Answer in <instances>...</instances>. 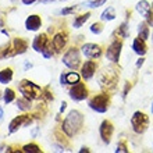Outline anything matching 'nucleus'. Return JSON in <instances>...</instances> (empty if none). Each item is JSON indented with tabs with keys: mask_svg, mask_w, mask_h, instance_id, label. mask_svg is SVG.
Returning <instances> with one entry per match:
<instances>
[{
	"mask_svg": "<svg viewBox=\"0 0 153 153\" xmlns=\"http://www.w3.org/2000/svg\"><path fill=\"white\" fill-rule=\"evenodd\" d=\"M82 124H84V116L78 110H73L64 118L63 124H61V129L64 131V134L67 137L73 138L74 135H76L81 131Z\"/></svg>",
	"mask_w": 153,
	"mask_h": 153,
	"instance_id": "f257e3e1",
	"label": "nucleus"
},
{
	"mask_svg": "<svg viewBox=\"0 0 153 153\" xmlns=\"http://www.w3.org/2000/svg\"><path fill=\"white\" fill-rule=\"evenodd\" d=\"M18 91L21 92V95L25 97H28L31 100H38L40 97H43V89L40 88L39 85H36L35 82L29 79H22L18 84Z\"/></svg>",
	"mask_w": 153,
	"mask_h": 153,
	"instance_id": "f03ea898",
	"label": "nucleus"
},
{
	"mask_svg": "<svg viewBox=\"0 0 153 153\" xmlns=\"http://www.w3.org/2000/svg\"><path fill=\"white\" fill-rule=\"evenodd\" d=\"M109 102L110 97L107 93H100V95H96L93 96L91 100H89V107L97 113H106L107 109H109Z\"/></svg>",
	"mask_w": 153,
	"mask_h": 153,
	"instance_id": "7ed1b4c3",
	"label": "nucleus"
},
{
	"mask_svg": "<svg viewBox=\"0 0 153 153\" xmlns=\"http://www.w3.org/2000/svg\"><path fill=\"white\" fill-rule=\"evenodd\" d=\"M131 125L137 134H143L149 127V117L145 113L137 111V113H134L132 118H131Z\"/></svg>",
	"mask_w": 153,
	"mask_h": 153,
	"instance_id": "20e7f679",
	"label": "nucleus"
},
{
	"mask_svg": "<svg viewBox=\"0 0 153 153\" xmlns=\"http://www.w3.org/2000/svg\"><path fill=\"white\" fill-rule=\"evenodd\" d=\"M63 63H64L68 68L71 70H76L81 64V57H79V50L76 48H71L68 49L65 54L63 56Z\"/></svg>",
	"mask_w": 153,
	"mask_h": 153,
	"instance_id": "39448f33",
	"label": "nucleus"
},
{
	"mask_svg": "<svg viewBox=\"0 0 153 153\" xmlns=\"http://www.w3.org/2000/svg\"><path fill=\"white\" fill-rule=\"evenodd\" d=\"M32 120H33V117L31 116V114H21V116L13 118V120L10 121V125H8V132L10 134L17 132L20 128L27 127V125L31 124Z\"/></svg>",
	"mask_w": 153,
	"mask_h": 153,
	"instance_id": "423d86ee",
	"label": "nucleus"
},
{
	"mask_svg": "<svg viewBox=\"0 0 153 153\" xmlns=\"http://www.w3.org/2000/svg\"><path fill=\"white\" fill-rule=\"evenodd\" d=\"M117 79H118V74L114 68H109V70H105L100 75V86L102 88H113L116 86L117 84Z\"/></svg>",
	"mask_w": 153,
	"mask_h": 153,
	"instance_id": "0eeeda50",
	"label": "nucleus"
},
{
	"mask_svg": "<svg viewBox=\"0 0 153 153\" xmlns=\"http://www.w3.org/2000/svg\"><path fill=\"white\" fill-rule=\"evenodd\" d=\"M70 97L76 102L85 100L88 97V88H86V85L84 82H76L75 85H73V88L70 89Z\"/></svg>",
	"mask_w": 153,
	"mask_h": 153,
	"instance_id": "6e6552de",
	"label": "nucleus"
},
{
	"mask_svg": "<svg viewBox=\"0 0 153 153\" xmlns=\"http://www.w3.org/2000/svg\"><path fill=\"white\" fill-rule=\"evenodd\" d=\"M121 48H123V42L118 39L113 40L110 46L107 48V52H106V57L109 59L111 63H118L120 60V54H121Z\"/></svg>",
	"mask_w": 153,
	"mask_h": 153,
	"instance_id": "1a4fd4ad",
	"label": "nucleus"
},
{
	"mask_svg": "<svg viewBox=\"0 0 153 153\" xmlns=\"http://www.w3.org/2000/svg\"><path fill=\"white\" fill-rule=\"evenodd\" d=\"M99 132H100L102 141L109 145L110 141H111V137H113V132H114V127L111 124V121H109V120L103 121L100 124V127H99Z\"/></svg>",
	"mask_w": 153,
	"mask_h": 153,
	"instance_id": "9d476101",
	"label": "nucleus"
},
{
	"mask_svg": "<svg viewBox=\"0 0 153 153\" xmlns=\"http://www.w3.org/2000/svg\"><path fill=\"white\" fill-rule=\"evenodd\" d=\"M67 40H68V33L67 32H59L54 35L52 40V46H53V50L54 53H60L64 46L67 45Z\"/></svg>",
	"mask_w": 153,
	"mask_h": 153,
	"instance_id": "9b49d317",
	"label": "nucleus"
},
{
	"mask_svg": "<svg viewBox=\"0 0 153 153\" xmlns=\"http://www.w3.org/2000/svg\"><path fill=\"white\" fill-rule=\"evenodd\" d=\"M82 53L88 59H99L102 56V48L95 43H85L82 46Z\"/></svg>",
	"mask_w": 153,
	"mask_h": 153,
	"instance_id": "f8f14e48",
	"label": "nucleus"
},
{
	"mask_svg": "<svg viewBox=\"0 0 153 153\" xmlns=\"http://www.w3.org/2000/svg\"><path fill=\"white\" fill-rule=\"evenodd\" d=\"M50 43H52V42L49 40L48 35H46V33H40V35L35 36V39H33V42H32V48H33V50H35V52L43 53L45 49L48 48Z\"/></svg>",
	"mask_w": 153,
	"mask_h": 153,
	"instance_id": "ddd939ff",
	"label": "nucleus"
},
{
	"mask_svg": "<svg viewBox=\"0 0 153 153\" xmlns=\"http://www.w3.org/2000/svg\"><path fill=\"white\" fill-rule=\"evenodd\" d=\"M95 71H96V63L95 61H85L81 67V75L84 79H91L95 75Z\"/></svg>",
	"mask_w": 153,
	"mask_h": 153,
	"instance_id": "4468645a",
	"label": "nucleus"
},
{
	"mask_svg": "<svg viewBox=\"0 0 153 153\" xmlns=\"http://www.w3.org/2000/svg\"><path fill=\"white\" fill-rule=\"evenodd\" d=\"M40 27H42V18L36 14H32L25 20V28L28 31H38Z\"/></svg>",
	"mask_w": 153,
	"mask_h": 153,
	"instance_id": "2eb2a0df",
	"label": "nucleus"
},
{
	"mask_svg": "<svg viewBox=\"0 0 153 153\" xmlns=\"http://www.w3.org/2000/svg\"><path fill=\"white\" fill-rule=\"evenodd\" d=\"M28 49V42L22 38H16L13 40V50H14V54H22V53L27 52Z\"/></svg>",
	"mask_w": 153,
	"mask_h": 153,
	"instance_id": "dca6fc26",
	"label": "nucleus"
},
{
	"mask_svg": "<svg viewBox=\"0 0 153 153\" xmlns=\"http://www.w3.org/2000/svg\"><path fill=\"white\" fill-rule=\"evenodd\" d=\"M60 82L61 85H75L76 82H79V74L74 73H67V74H61L60 75Z\"/></svg>",
	"mask_w": 153,
	"mask_h": 153,
	"instance_id": "f3484780",
	"label": "nucleus"
},
{
	"mask_svg": "<svg viewBox=\"0 0 153 153\" xmlns=\"http://www.w3.org/2000/svg\"><path fill=\"white\" fill-rule=\"evenodd\" d=\"M132 49H134V52L137 53V54H139V56H143V54L146 53V50H148L145 40L141 39V38H137V39L134 40Z\"/></svg>",
	"mask_w": 153,
	"mask_h": 153,
	"instance_id": "a211bd4d",
	"label": "nucleus"
},
{
	"mask_svg": "<svg viewBox=\"0 0 153 153\" xmlns=\"http://www.w3.org/2000/svg\"><path fill=\"white\" fill-rule=\"evenodd\" d=\"M137 11L141 13L142 16L146 18V17H148V14L152 11V8H150V4L148 3L146 0H141V1L137 4Z\"/></svg>",
	"mask_w": 153,
	"mask_h": 153,
	"instance_id": "6ab92c4d",
	"label": "nucleus"
},
{
	"mask_svg": "<svg viewBox=\"0 0 153 153\" xmlns=\"http://www.w3.org/2000/svg\"><path fill=\"white\" fill-rule=\"evenodd\" d=\"M138 38L146 40L149 38V24L148 22H141L138 25Z\"/></svg>",
	"mask_w": 153,
	"mask_h": 153,
	"instance_id": "aec40b11",
	"label": "nucleus"
},
{
	"mask_svg": "<svg viewBox=\"0 0 153 153\" xmlns=\"http://www.w3.org/2000/svg\"><path fill=\"white\" fill-rule=\"evenodd\" d=\"M11 79H13V70L10 67L0 71V84H8V82H11Z\"/></svg>",
	"mask_w": 153,
	"mask_h": 153,
	"instance_id": "412c9836",
	"label": "nucleus"
},
{
	"mask_svg": "<svg viewBox=\"0 0 153 153\" xmlns=\"http://www.w3.org/2000/svg\"><path fill=\"white\" fill-rule=\"evenodd\" d=\"M31 102H32L31 99L22 96V97H20V99L17 100V107H18L20 110H22V111H27V110H29L31 107H32Z\"/></svg>",
	"mask_w": 153,
	"mask_h": 153,
	"instance_id": "4be33fe9",
	"label": "nucleus"
},
{
	"mask_svg": "<svg viewBox=\"0 0 153 153\" xmlns=\"http://www.w3.org/2000/svg\"><path fill=\"white\" fill-rule=\"evenodd\" d=\"M89 17H91V13H85L82 16H78L75 20H74V28H81V27L89 20Z\"/></svg>",
	"mask_w": 153,
	"mask_h": 153,
	"instance_id": "5701e85b",
	"label": "nucleus"
},
{
	"mask_svg": "<svg viewBox=\"0 0 153 153\" xmlns=\"http://www.w3.org/2000/svg\"><path fill=\"white\" fill-rule=\"evenodd\" d=\"M22 152L25 153H42L40 146H38L36 143H28V145L22 146Z\"/></svg>",
	"mask_w": 153,
	"mask_h": 153,
	"instance_id": "b1692460",
	"label": "nucleus"
},
{
	"mask_svg": "<svg viewBox=\"0 0 153 153\" xmlns=\"http://www.w3.org/2000/svg\"><path fill=\"white\" fill-rule=\"evenodd\" d=\"M102 20L105 21H111L116 18V11H114L113 7H107V10H105V11L102 13Z\"/></svg>",
	"mask_w": 153,
	"mask_h": 153,
	"instance_id": "393cba45",
	"label": "nucleus"
},
{
	"mask_svg": "<svg viewBox=\"0 0 153 153\" xmlns=\"http://www.w3.org/2000/svg\"><path fill=\"white\" fill-rule=\"evenodd\" d=\"M3 99L6 103H11L14 99H16V92L13 91V89L7 88L6 91H4V95H3Z\"/></svg>",
	"mask_w": 153,
	"mask_h": 153,
	"instance_id": "a878e982",
	"label": "nucleus"
},
{
	"mask_svg": "<svg viewBox=\"0 0 153 153\" xmlns=\"http://www.w3.org/2000/svg\"><path fill=\"white\" fill-rule=\"evenodd\" d=\"M91 31H92L93 33H97V35H99V33L103 31V25H102L100 22H95V24L91 25Z\"/></svg>",
	"mask_w": 153,
	"mask_h": 153,
	"instance_id": "bb28decb",
	"label": "nucleus"
},
{
	"mask_svg": "<svg viewBox=\"0 0 153 153\" xmlns=\"http://www.w3.org/2000/svg\"><path fill=\"white\" fill-rule=\"evenodd\" d=\"M106 0H92V1H88L86 3V6H89V7H99V6H102V4H105Z\"/></svg>",
	"mask_w": 153,
	"mask_h": 153,
	"instance_id": "cd10ccee",
	"label": "nucleus"
},
{
	"mask_svg": "<svg viewBox=\"0 0 153 153\" xmlns=\"http://www.w3.org/2000/svg\"><path fill=\"white\" fill-rule=\"evenodd\" d=\"M117 32H118V35H121V36H124V38L128 36V32H127V24H125V22L124 24H121V27L118 28Z\"/></svg>",
	"mask_w": 153,
	"mask_h": 153,
	"instance_id": "c85d7f7f",
	"label": "nucleus"
},
{
	"mask_svg": "<svg viewBox=\"0 0 153 153\" xmlns=\"http://www.w3.org/2000/svg\"><path fill=\"white\" fill-rule=\"evenodd\" d=\"M74 8L75 7H65L61 10V14L63 16H68V14H71V13H74Z\"/></svg>",
	"mask_w": 153,
	"mask_h": 153,
	"instance_id": "c756f323",
	"label": "nucleus"
},
{
	"mask_svg": "<svg viewBox=\"0 0 153 153\" xmlns=\"http://www.w3.org/2000/svg\"><path fill=\"white\" fill-rule=\"evenodd\" d=\"M116 152H117V153H118V152H124V153H127V152H128V149L125 148V145H124V143H120V145L117 146Z\"/></svg>",
	"mask_w": 153,
	"mask_h": 153,
	"instance_id": "7c9ffc66",
	"label": "nucleus"
},
{
	"mask_svg": "<svg viewBox=\"0 0 153 153\" xmlns=\"http://www.w3.org/2000/svg\"><path fill=\"white\" fill-rule=\"evenodd\" d=\"M35 1H38V0H22V3H24V4H27V6H29V4L35 3Z\"/></svg>",
	"mask_w": 153,
	"mask_h": 153,
	"instance_id": "2f4dec72",
	"label": "nucleus"
},
{
	"mask_svg": "<svg viewBox=\"0 0 153 153\" xmlns=\"http://www.w3.org/2000/svg\"><path fill=\"white\" fill-rule=\"evenodd\" d=\"M54 152H64V148H61V146H54Z\"/></svg>",
	"mask_w": 153,
	"mask_h": 153,
	"instance_id": "473e14b6",
	"label": "nucleus"
},
{
	"mask_svg": "<svg viewBox=\"0 0 153 153\" xmlns=\"http://www.w3.org/2000/svg\"><path fill=\"white\" fill-rule=\"evenodd\" d=\"M65 107H67V103H65V102H63V103H61V107H60V113H63V111H64Z\"/></svg>",
	"mask_w": 153,
	"mask_h": 153,
	"instance_id": "72a5a7b5",
	"label": "nucleus"
},
{
	"mask_svg": "<svg viewBox=\"0 0 153 153\" xmlns=\"http://www.w3.org/2000/svg\"><path fill=\"white\" fill-rule=\"evenodd\" d=\"M143 61H145V59H139V60L137 61V67H141V65L143 64Z\"/></svg>",
	"mask_w": 153,
	"mask_h": 153,
	"instance_id": "f704fd0d",
	"label": "nucleus"
},
{
	"mask_svg": "<svg viewBox=\"0 0 153 153\" xmlns=\"http://www.w3.org/2000/svg\"><path fill=\"white\" fill-rule=\"evenodd\" d=\"M3 120V109H1V107H0V121Z\"/></svg>",
	"mask_w": 153,
	"mask_h": 153,
	"instance_id": "c9c22d12",
	"label": "nucleus"
},
{
	"mask_svg": "<svg viewBox=\"0 0 153 153\" xmlns=\"http://www.w3.org/2000/svg\"><path fill=\"white\" fill-rule=\"evenodd\" d=\"M79 152H81V153H84V152H86V153H88L89 150H88V148H82V149H81Z\"/></svg>",
	"mask_w": 153,
	"mask_h": 153,
	"instance_id": "e433bc0d",
	"label": "nucleus"
},
{
	"mask_svg": "<svg viewBox=\"0 0 153 153\" xmlns=\"http://www.w3.org/2000/svg\"><path fill=\"white\" fill-rule=\"evenodd\" d=\"M31 67H32V64H31V63H27V64H25V68H31Z\"/></svg>",
	"mask_w": 153,
	"mask_h": 153,
	"instance_id": "4c0bfd02",
	"label": "nucleus"
},
{
	"mask_svg": "<svg viewBox=\"0 0 153 153\" xmlns=\"http://www.w3.org/2000/svg\"><path fill=\"white\" fill-rule=\"evenodd\" d=\"M42 3H49V1H54V0H40Z\"/></svg>",
	"mask_w": 153,
	"mask_h": 153,
	"instance_id": "58836bf2",
	"label": "nucleus"
},
{
	"mask_svg": "<svg viewBox=\"0 0 153 153\" xmlns=\"http://www.w3.org/2000/svg\"><path fill=\"white\" fill-rule=\"evenodd\" d=\"M152 113H153V105H152Z\"/></svg>",
	"mask_w": 153,
	"mask_h": 153,
	"instance_id": "ea45409f",
	"label": "nucleus"
},
{
	"mask_svg": "<svg viewBox=\"0 0 153 153\" xmlns=\"http://www.w3.org/2000/svg\"><path fill=\"white\" fill-rule=\"evenodd\" d=\"M152 8H153V3H152Z\"/></svg>",
	"mask_w": 153,
	"mask_h": 153,
	"instance_id": "a19ab883",
	"label": "nucleus"
}]
</instances>
